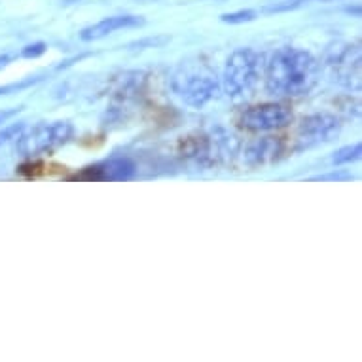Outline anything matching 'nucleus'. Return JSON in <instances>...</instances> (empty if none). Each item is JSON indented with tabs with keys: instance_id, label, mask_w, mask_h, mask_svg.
<instances>
[{
	"instance_id": "obj_1",
	"label": "nucleus",
	"mask_w": 362,
	"mask_h": 362,
	"mask_svg": "<svg viewBox=\"0 0 362 362\" xmlns=\"http://www.w3.org/2000/svg\"><path fill=\"white\" fill-rule=\"evenodd\" d=\"M319 80V63L305 49L281 48L266 65L267 91L275 95H305Z\"/></svg>"
},
{
	"instance_id": "obj_2",
	"label": "nucleus",
	"mask_w": 362,
	"mask_h": 362,
	"mask_svg": "<svg viewBox=\"0 0 362 362\" xmlns=\"http://www.w3.org/2000/svg\"><path fill=\"white\" fill-rule=\"evenodd\" d=\"M173 91L186 105L194 108L205 107L220 95V78L214 66L203 57H190L180 61L171 78Z\"/></svg>"
},
{
	"instance_id": "obj_3",
	"label": "nucleus",
	"mask_w": 362,
	"mask_h": 362,
	"mask_svg": "<svg viewBox=\"0 0 362 362\" xmlns=\"http://www.w3.org/2000/svg\"><path fill=\"white\" fill-rule=\"evenodd\" d=\"M264 69V55L250 48L235 49L226 61L222 86L230 97H241L250 93L260 82Z\"/></svg>"
},
{
	"instance_id": "obj_4",
	"label": "nucleus",
	"mask_w": 362,
	"mask_h": 362,
	"mask_svg": "<svg viewBox=\"0 0 362 362\" xmlns=\"http://www.w3.org/2000/svg\"><path fill=\"white\" fill-rule=\"evenodd\" d=\"M72 135H74V125L71 122H52V124L35 125L29 133H21L16 139V148L21 156H40L49 154L54 150L65 146L71 143Z\"/></svg>"
},
{
	"instance_id": "obj_5",
	"label": "nucleus",
	"mask_w": 362,
	"mask_h": 362,
	"mask_svg": "<svg viewBox=\"0 0 362 362\" xmlns=\"http://www.w3.org/2000/svg\"><path fill=\"white\" fill-rule=\"evenodd\" d=\"M294 114L288 105L283 103H262L247 108L239 116V125L247 131H275L291 124Z\"/></svg>"
},
{
	"instance_id": "obj_6",
	"label": "nucleus",
	"mask_w": 362,
	"mask_h": 362,
	"mask_svg": "<svg viewBox=\"0 0 362 362\" xmlns=\"http://www.w3.org/2000/svg\"><path fill=\"white\" fill-rule=\"evenodd\" d=\"M341 133V124L334 114L317 112L305 116L302 124L298 125V141L300 148H309L317 144L332 143Z\"/></svg>"
},
{
	"instance_id": "obj_7",
	"label": "nucleus",
	"mask_w": 362,
	"mask_h": 362,
	"mask_svg": "<svg viewBox=\"0 0 362 362\" xmlns=\"http://www.w3.org/2000/svg\"><path fill=\"white\" fill-rule=\"evenodd\" d=\"M135 175V163L127 158H110V160L97 161L93 165L83 167L82 171L72 175L71 180L82 182H118L129 180Z\"/></svg>"
},
{
	"instance_id": "obj_8",
	"label": "nucleus",
	"mask_w": 362,
	"mask_h": 362,
	"mask_svg": "<svg viewBox=\"0 0 362 362\" xmlns=\"http://www.w3.org/2000/svg\"><path fill=\"white\" fill-rule=\"evenodd\" d=\"M285 156V143L279 137H262L250 143L243 152V161L252 169L269 165Z\"/></svg>"
},
{
	"instance_id": "obj_9",
	"label": "nucleus",
	"mask_w": 362,
	"mask_h": 362,
	"mask_svg": "<svg viewBox=\"0 0 362 362\" xmlns=\"http://www.w3.org/2000/svg\"><path fill=\"white\" fill-rule=\"evenodd\" d=\"M180 152H182V156L202 163V165H213L214 161H218V158L222 156V144L216 137L194 135V137H186L180 143Z\"/></svg>"
},
{
	"instance_id": "obj_10",
	"label": "nucleus",
	"mask_w": 362,
	"mask_h": 362,
	"mask_svg": "<svg viewBox=\"0 0 362 362\" xmlns=\"http://www.w3.org/2000/svg\"><path fill=\"white\" fill-rule=\"evenodd\" d=\"M144 18L141 16H112V18L101 19L99 23L89 25L80 33V38L83 42L101 40L105 36L112 35L114 30L133 29V27H143Z\"/></svg>"
},
{
	"instance_id": "obj_11",
	"label": "nucleus",
	"mask_w": 362,
	"mask_h": 362,
	"mask_svg": "<svg viewBox=\"0 0 362 362\" xmlns=\"http://www.w3.org/2000/svg\"><path fill=\"white\" fill-rule=\"evenodd\" d=\"M334 66V76L338 78V82L349 86L355 80L356 86L361 83V52L358 48L347 46L339 49L332 59L328 61Z\"/></svg>"
},
{
	"instance_id": "obj_12",
	"label": "nucleus",
	"mask_w": 362,
	"mask_h": 362,
	"mask_svg": "<svg viewBox=\"0 0 362 362\" xmlns=\"http://www.w3.org/2000/svg\"><path fill=\"white\" fill-rule=\"evenodd\" d=\"M362 154V146L361 143L349 144V146H344L339 148L336 154L332 156V163L334 165H345V163H351V161H356Z\"/></svg>"
},
{
	"instance_id": "obj_13",
	"label": "nucleus",
	"mask_w": 362,
	"mask_h": 362,
	"mask_svg": "<svg viewBox=\"0 0 362 362\" xmlns=\"http://www.w3.org/2000/svg\"><path fill=\"white\" fill-rule=\"evenodd\" d=\"M256 18H258V12H256V10H238V12L220 16V21L230 25H241L250 23V21H255Z\"/></svg>"
},
{
	"instance_id": "obj_14",
	"label": "nucleus",
	"mask_w": 362,
	"mask_h": 362,
	"mask_svg": "<svg viewBox=\"0 0 362 362\" xmlns=\"http://www.w3.org/2000/svg\"><path fill=\"white\" fill-rule=\"evenodd\" d=\"M308 0H279V2H274L269 6L264 8L266 13H281V12H291V10H296L302 4H305Z\"/></svg>"
},
{
	"instance_id": "obj_15",
	"label": "nucleus",
	"mask_w": 362,
	"mask_h": 362,
	"mask_svg": "<svg viewBox=\"0 0 362 362\" xmlns=\"http://www.w3.org/2000/svg\"><path fill=\"white\" fill-rule=\"evenodd\" d=\"M25 131L23 122H18V124H10V125H2L0 129V146L2 144L10 143V141H16V139L21 135Z\"/></svg>"
},
{
	"instance_id": "obj_16",
	"label": "nucleus",
	"mask_w": 362,
	"mask_h": 362,
	"mask_svg": "<svg viewBox=\"0 0 362 362\" xmlns=\"http://www.w3.org/2000/svg\"><path fill=\"white\" fill-rule=\"evenodd\" d=\"M36 82H40V78H27V80H23V82L0 86V95H10V93H13V91H19V89H25V88H30V86H35Z\"/></svg>"
},
{
	"instance_id": "obj_17",
	"label": "nucleus",
	"mask_w": 362,
	"mask_h": 362,
	"mask_svg": "<svg viewBox=\"0 0 362 362\" xmlns=\"http://www.w3.org/2000/svg\"><path fill=\"white\" fill-rule=\"evenodd\" d=\"M46 49H48V46H46L44 42H35V44L25 46L23 52H21V57H27V59H36V57H40V55L46 54Z\"/></svg>"
},
{
	"instance_id": "obj_18",
	"label": "nucleus",
	"mask_w": 362,
	"mask_h": 362,
	"mask_svg": "<svg viewBox=\"0 0 362 362\" xmlns=\"http://www.w3.org/2000/svg\"><path fill=\"white\" fill-rule=\"evenodd\" d=\"M21 112V108H6V110H0V127L4 124H8L13 116H18Z\"/></svg>"
},
{
	"instance_id": "obj_19",
	"label": "nucleus",
	"mask_w": 362,
	"mask_h": 362,
	"mask_svg": "<svg viewBox=\"0 0 362 362\" xmlns=\"http://www.w3.org/2000/svg\"><path fill=\"white\" fill-rule=\"evenodd\" d=\"M8 63H10V57L8 55H0V69H4Z\"/></svg>"
},
{
	"instance_id": "obj_20",
	"label": "nucleus",
	"mask_w": 362,
	"mask_h": 362,
	"mask_svg": "<svg viewBox=\"0 0 362 362\" xmlns=\"http://www.w3.org/2000/svg\"><path fill=\"white\" fill-rule=\"evenodd\" d=\"M65 4H74V2H80V0H63Z\"/></svg>"
},
{
	"instance_id": "obj_21",
	"label": "nucleus",
	"mask_w": 362,
	"mask_h": 362,
	"mask_svg": "<svg viewBox=\"0 0 362 362\" xmlns=\"http://www.w3.org/2000/svg\"><path fill=\"white\" fill-rule=\"evenodd\" d=\"M141 2H144V4H146V2H154V0H141Z\"/></svg>"
}]
</instances>
